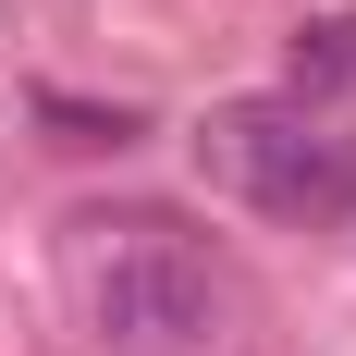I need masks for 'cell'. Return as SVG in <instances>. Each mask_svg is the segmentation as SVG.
Masks as SVG:
<instances>
[{"mask_svg":"<svg viewBox=\"0 0 356 356\" xmlns=\"http://www.w3.org/2000/svg\"><path fill=\"white\" fill-rule=\"evenodd\" d=\"M197 172L234 197V209L258 221H295V234H320V221L356 209V136L332 123V111L307 99H221L209 123H197Z\"/></svg>","mask_w":356,"mask_h":356,"instance_id":"7a4b0ae2","label":"cell"},{"mask_svg":"<svg viewBox=\"0 0 356 356\" xmlns=\"http://www.w3.org/2000/svg\"><path fill=\"white\" fill-rule=\"evenodd\" d=\"M37 123H62V147H136V136H147L123 99H111V111H86V99H62V86H37Z\"/></svg>","mask_w":356,"mask_h":356,"instance_id":"277c9868","label":"cell"},{"mask_svg":"<svg viewBox=\"0 0 356 356\" xmlns=\"http://www.w3.org/2000/svg\"><path fill=\"white\" fill-rule=\"evenodd\" d=\"M62 307L86 332V356H234L246 332V283L234 258L160 197H99L62 221Z\"/></svg>","mask_w":356,"mask_h":356,"instance_id":"6da1fadb","label":"cell"},{"mask_svg":"<svg viewBox=\"0 0 356 356\" xmlns=\"http://www.w3.org/2000/svg\"><path fill=\"white\" fill-rule=\"evenodd\" d=\"M283 99H307V111L356 99V13H307V25H295V49H283Z\"/></svg>","mask_w":356,"mask_h":356,"instance_id":"3957f363","label":"cell"}]
</instances>
